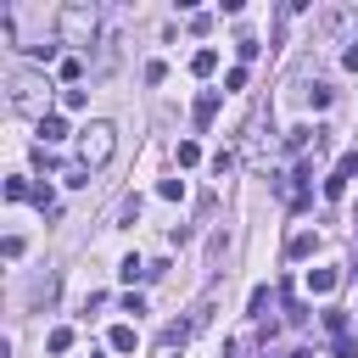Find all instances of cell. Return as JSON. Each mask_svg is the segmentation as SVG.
Here are the masks:
<instances>
[{"instance_id": "6da1fadb", "label": "cell", "mask_w": 358, "mask_h": 358, "mask_svg": "<svg viewBox=\"0 0 358 358\" xmlns=\"http://www.w3.org/2000/svg\"><path fill=\"white\" fill-rule=\"evenodd\" d=\"M112 151H117V129H112V123H90V129H78V157H84V168H106Z\"/></svg>"}, {"instance_id": "7a4b0ae2", "label": "cell", "mask_w": 358, "mask_h": 358, "mask_svg": "<svg viewBox=\"0 0 358 358\" xmlns=\"http://www.w3.org/2000/svg\"><path fill=\"white\" fill-rule=\"evenodd\" d=\"M62 28H67V39L95 34V6H67V11H62ZM84 45H90V39H84Z\"/></svg>"}, {"instance_id": "3957f363", "label": "cell", "mask_w": 358, "mask_h": 358, "mask_svg": "<svg viewBox=\"0 0 358 358\" xmlns=\"http://www.w3.org/2000/svg\"><path fill=\"white\" fill-rule=\"evenodd\" d=\"M39 90H45V84H39L34 73H17V78H11V106L34 112V106H39Z\"/></svg>"}, {"instance_id": "277c9868", "label": "cell", "mask_w": 358, "mask_h": 358, "mask_svg": "<svg viewBox=\"0 0 358 358\" xmlns=\"http://www.w3.org/2000/svg\"><path fill=\"white\" fill-rule=\"evenodd\" d=\"M313 252H319V235H313V229H296V235L285 241V257H291V263H302V257H313Z\"/></svg>"}, {"instance_id": "5b68a950", "label": "cell", "mask_w": 358, "mask_h": 358, "mask_svg": "<svg viewBox=\"0 0 358 358\" xmlns=\"http://www.w3.org/2000/svg\"><path fill=\"white\" fill-rule=\"evenodd\" d=\"M190 117H196V129H207V123L218 117V90H201L196 106H190Z\"/></svg>"}, {"instance_id": "8992f818", "label": "cell", "mask_w": 358, "mask_h": 358, "mask_svg": "<svg viewBox=\"0 0 358 358\" xmlns=\"http://www.w3.org/2000/svg\"><path fill=\"white\" fill-rule=\"evenodd\" d=\"M56 140H67V117L45 112V117H39V145H56Z\"/></svg>"}, {"instance_id": "52a82bcc", "label": "cell", "mask_w": 358, "mask_h": 358, "mask_svg": "<svg viewBox=\"0 0 358 358\" xmlns=\"http://www.w3.org/2000/svg\"><path fill=\"white\" fill-rule=\"evenodd\" d=\"M268 308H274V291H268V285H257V291L246 296V313H252V319H268Z\"/></svg>"}, {"instance_id": "ba28073f", "label": "cell", "mask_w": 358, "mask_h": 358, "mask_svg": "<svg viewBox=\"0 0 358 358\" xmlns=\"http://www.w3.org/2000/svg\"><path fill=\"white\" fill-rule=\"evenodd\" d=\"M336 280H341L336 268H313V274H308V291H313V296H324V291H336Z\"/></svg>"}, {"instance_id": "9c48e42d", "label": "cell", "mask_w": 358, "mask_h": 358, "mask_svg": "<svg viewBox=\"0 0 358 358\" xmlns=\"http://www.w3.org/2000/svg\"><path fill=\"white\" fill-rule=\"evenodd\" d=\"M213 67H218V50H196V56H190V73H196V78H207Z\"/></svg>"}, {"instance_id": "30bf717a", "label": "cell", "mask_w": 358, "mask_h": 358, "mask_svg": "<svg viewBox=\"0 0 358 358\" xmlns=\"http://www.w3.org/2000/svg\"><path fill=\"white\" fill-rule=\"evenodd\" d=\"M173 162H179V168H196V162H201V145H196V140H179Z\"/></svg>"}, {"instance_id": "8fae6325", "label": "cell", "mask_w": 358, "mask_h": 358, "mask_svg": "<svg viewBox=\"0 0 358 358\" xmlns=\"http://www.w3.org/2000/svg\"><path fill=\"white\" fill-rule=\"evenodd\" d=\"M67 347H73V330H67V324H56V330L45 336V352H67Z\"/></svg>"}, {"instance_id": "7c38bea8", "label": "cell", "mask_w": 358, "mask_h": 358, "mask_svg": "<svg viewBox=\"0 0 358 358\" xmlns=\"http://www.w3.org/2000/svg\"><path fill=\"white\" fill-rule=\"evenodd\" d=\"M112 352H134V324H117L112 330Z\"/></svg>"}, {"instance_id": "4fadbf2b", "label": "cell", "mask_w": 358, "mask_h": 358, "mask_svg": "<svg viewBox=\"0 0 358 358\" xmlns=\"http://www.w3.org/2000/svg\"><path fill=\"white\" fill-rule=\"evenodd\" d=\"M28 196H34L28 179H6V201H28Z\"/></svg>"}, {"instance_id": "5bb4252c", "label": "cell", "mask_w": 358, "mask_h": 358, "mask_svg": "<svg viewBox=\"0 0 358 358\" xmlns=\"http://www.w3.org/2000/svg\"><path fill=\"white\" fill-rule=\"evenodd\" d=\"M34 201H39V213L56 218V190H50V185H34Z\"/></svg>"}, {"instance_id": "9a60e30c", "label": "cell", "mask_w": 358, "mask_h": 358, "mask_svg": "<svg viewBox=\"0 0 358 358\" xmlns=\"http://www.w3.org/2000/svg\"><path fill=\"white\" fill-rule=\"evenodd\" d=\"M324 330H330V336H352V330H347V313H341V308H330V313H324Z\"/></svg>"}, {"instance_id": "2e32d148", "label": "cell", "mask_w": 358, "mask_h": 358, "mask_svg": "<svg viewBox=\"0 0 358 358\" xmlns=\"http://www.w3.org/2000/svg\"><path fill=\"white\" fill-rule=\"evenodd\" d=\"M330 173H341V179H352V173H358V151H341V157H336V168H330Z\"/></svg>"}, {"instance_id": "e0dca14e", "label": "cell", "mask_w": 358, "mask_h": 358, "mask_svg": "<svg viewBox=\"0 0 358 358\" xmlns=\"http://www.w3.org/2000/svg\"><path fill=\"white\" fill-rule=\"evenodd\" d=\"M308 101H313V106H330V101H336V90H330V84H324V78H319V84H313V90H308Z\"/></svg>"}, {"instance_id": "ac0fdd59", "label": "cell", "mask_w": 358, "mask_h": 358, "mask_svg": "<svg viewBox=\"0 0 358 358\" xmlns=\"http://www.w3.org/2000/svg\"><path fill=\"white\" fill-rule=\"evenodd\" d=\"M157 196H162V201H179V196H185V179H162Z\"/></svg>"}, {"instance_id": "d6986e66", "label": "cell", "mask_w": 358, "mask_h": 358, "mask_svg": "<svg viewBox=\"0 0 358 358\" xmlns=\"http://www.w3.org/2000/svg\"><path fill=\"white\" fill-rule=\"evenodd\" d=\"M341 196H347V179L330 173V179H324V201H341Z\"/></svg>"}, {"instance_id": "ffe728a7", "label": "cell", "mask_w": 358, "mask_h": 358, "mask_svg": "<svg viewBox=\"0 0 358 358\" xmlns=\"http://www.w3.org/2000/svg\"><path fill=\"white\" fill-rule=\"evenodd\" d=\"M145 268H151V263H140V257H123V268H117V274H123V280H145Z\"/></svg>"}, {"instance_id": "44dd1931", "label": "cell", "mask_w": 358, "mask_h": 358, "mask_svg": "<svg viewBox=\"0 0 358 358\" xmlns=\"http://www.w3.org/2000/svg\"><path fill=\"white\" fill-rule=\"evenodd\" d=\"M235 50H241V62H252V56H257V50H263V45H257V39H252V34H241V39H235Z\"/></svg>"}, {"instance_id": "7402d4cb", "label": "cell", "mask_w": 358, "mask_h": 358, "mask_svg": "<svg viewBox=\"0 0 358 358\" xmlns=\"http://www.w3.org/2000/svg\"><path fill=\"white\" fill-rule=\"evenodd\" d=\"M78 73H84V62H78V56H67V62H62V78H67V90L78 84Z\"/></svg>"}, {"instance_id": "603a6c76", "label": "cell", "mask_w": 358, "mask_h": 358, "mask_svg": "<svg viewBox=\"0 0 358 358\" xmlns=\"http://www.w3.org/2000/svg\"><path fill=\"white\" fill-rule=\"evenodd\" d=\"M84 101H90V95H84V90H78V84H73V90H62V106H67V112H78V106H84Z\"/></svg>"}, {"instance_id": "cb8c5ba5", "label": "cell", "mask_w": 358, "mask_h": 358, "mask_svg": "<svg viewBox=\"0 0 358 358\" xmlns=\"http://www.w3.org/2000/svg\"><path fill=\"white\" fill-rule=\"evenodd\" d=\"M224 90H246V67H229L224 73Z\"/></svg>"}, {"instance_id": "d4e9b609", "label": "cell", "mask_w": 358, "mask_h": 358, "mask_svg": "<svg viewBox=\"0 0 358 358\" xmlns=\"http://www.w3.org/2000/svg\"><path fill=\"white\" fill-rule=\"evenodd\" d=\"M229 168H235V151H218V157H213V173H218V179H224V173H229Z\"/></svg>"}, {"instance_id": "484cf974", "label": "cell", "mask_w": 358, "mask_h": 358, "mask_svg": "<svg viewBox=\"0 0 358 358\" xmlns=\"http://www.w3.org/2000/svg\"><path fill=\"white\" fill-rule=\"evenodd\" d=\"M117 218H123V224H134V218H140V196H129V201L117 207Z\"/></svg>"}, {"instance_id": "4316f807", "label": "cell", "mask_w": 358, "mask_h": 358, "mask_svg": "<svg viewBox=\"0 0 358 358\" xmlns=\"http://www.w3.org/2000/svg\"><path fill=\"white\" fill-rule=\"evenodd\" d=\"M336 358H358V341L352 336H336Z\"/></svg>"}, {"instance_id": "83f0119b", "label": "cell", "mask_w": 358, "mask_h": 358, "mask_svg": "<svg viewBox=\"0 0 358 358\" xmlns=\"http://www.w3.org/2000/svg\"><path fill=\"white\" fill-rule=\"evenodd\" d=\"M341 67H352V73H358V39H352V45L341 50Z\"/></svg>"}, {"instance_id": "f1b7e54d", "label": "cell", "mask_w": 358, "mask_h": 358, "mask_svg": "<svg viewBox=\"0 0 358 358\" xmlns=\"http://www.w3.org/2000/svg\"><path fill=\"white\" fill-rule=\"evenodd\" d=\"M285 358H313V352H308V347H296V352H285Z\"/></svg>"}]
</instances>
